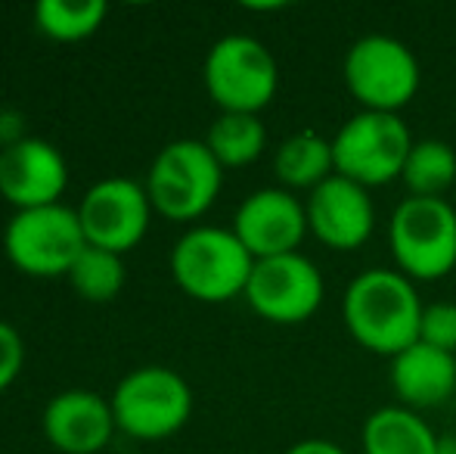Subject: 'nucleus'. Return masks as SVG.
Listing matches in <instances>:
<instances>
[{
  "mask_svg": "<svg viewBox=\"0 0 456 454\" xmlns=\"http://www.w3.org/2000/svg\"><path fill=\"white\" fill-rule=\"evenodd\" d=\"M426 302L397 268H366L342 296V321L361 349L395 358L419 340Z\"/></svg>",
  "mask_w": 456,
  "mask_h": 454,
  "instance_id": "nucleus-1",
  "label": "nucleus"
},
{
  "mask_svg": "<svg viewBox=\"0 0 456 454\" xmlns=\"http://www.w3.org/2000/svg\"><path fill=\"white\" fill-rule=\"evenodd\" d=\"M255 259L230 227H190L171 249L177 286L199 302H230L246 296Z\"/></svg>",
  "mask_w": 456,
  "mask_h": 454,
  "instance_id": "nucleus-2",
  "label": "nucleus"
},
{
  "mask_svg": "<svg viewBox=\"0 0 456 454\" xmlns=\"http://www.w3.org/2000/svg\"><path fill=\"white\" fill-rule=\"evenodd\" d=\"M388 249L403 277L441 280L456 268V209L444 196H407L388 221Z\"/></svg>",
  "mask_w": 456,
  "mask_h": 454,
  "instance_id": "nucleus-3",
  "label": "nucleus"
},
{
  "mask_svg": "<svg viewBox=\"0 0 456 454\" xmlns=\"http://www.w3.org/2000/svg\"><path fill=\"white\" fill-rule=\"evenodd\" d=\"M342 78L366 112L401 115L422 85V69L410 44L391 35H363L348 47Z\"/></svg>",
  "mask_w": 456,
  "mask_h": 454,
  "instance_id": "nucleus-4",
  "label": "nucleus"
},
{
  "mask_svg": "<svg viewBox=\"0 0 456 454\" xmlns=\"http://www.w3.org/2000/svg\"><path fill=\"white\" fill-rule=\"evenodd\" d=\"M143 187L152 212L171 221H196L215 206L224 187V169L205 140H171L152 159Z\"/></svg>",
  "mask_w": 456,
  "mask_h": 454,
  "instance_id": "nucleus-5",
  "label": "nucleus"
},
{
  "mask_svg": "<svg viewBox=\"0 0 456 454\" xmlns=\"http://www.w3.org/2000/svg\"><path fill=\"white\" fill-rule=\"evenodd\" d=\"M413 144V134L401 115L361 110L332 134L336 175L366 190L401 181Z\"/></svg>",
  "mask_w": 456,
  "mask_h": 454,
  "instance_id": "nucleus-6",
  "label": "nucleus"
},
{
  "mask_svg": "<svg viewBox=\"0 0 456 454\" xmlns=\"http://www.w3.org/2000/svg\"><path fill=\"white\" fill-rule=\"evenodd\" d=\"M208 97L221 112L261 115L280 87V66L267 44L252 35H224L211 44L202 66Z\"/></svg>",
  "mask_w": 456,
  "mask_h": 454,
  "instance_id": "nucleus-7",
  "label": "nucleus"
},
{
  "mask_svg": "<svg viewBox=\"0 0 456 454\" xmlns=\"http://www.w3.org/2000/svg\"><path fill=\"white\" fill-rule=\"evenodd\" d=\"M115 426L143 442L181 433L192 414V389L177 370L150 364L137 367L112 392Z\"/></svg>",
  "mask_w": 456,
  "mask_h": 454,
  "instance_id": "nucleus-8",
  "label": "nucleus"
},
{
  "mask_svg": "<svg viewBox=\"0 0 456 454\" xmlns=\"http://www.w3.org/2000/svg\"><path fill=\"white\" fill-rule=\"evenodd\" d=\"M85 249L87 236L78 209L62 202L16 212L4 230L6 259L28 277H69Z\"/></svg>",
  "mask_w": 456,
  "mask_h": 454,
  "instance_id": "nucleus-9",
  "label": "nucleus"
},
{
  "mask_svg": "<svg viewBox=\"0 0 456 454\" xmlns=\"http://www.w3.org/2000/svg\"><path fill=\"white\" fill-rule=\"evenodd\" d=\"M326 284L320 268L305 252L276 255L255 261L246 286V302L271 324H305L323 305Z\"/></svg>",
  "mask_w": 456,
  "mask_h": 454,
  "instance_id": "nucleus-10",
  "label": "nucleus"
},
{
  "mask_svg": "<svg viewBox=\"0 0 456 454\" xmlns=\"http://www.w3.org/2000/svg\"><path fill=\"white\" fill-rule=\"evenodd\" d=\"M87 246L125 255L150 230L152 202L146 187L131 177H102L85 194L78 206Z\"/></svg>",
  "mask_w": 456,
  "mask_h": 454,
  "instance_id": "nucleus-11",
  "label": "nucleus"
},
{
  "mask_svg": "<svg viewBox=\"0 0 456 454\" xmlns=\"http://www.w3.org/2000/svg\"><path fill=\"white\" fill-rule=\"evenodd\" d=\"M233 230L255 261L298 252L307 227L305 202L282 187H265L248 194L233 215Z\"/></svg>",
  "mask_w": 456,
  "mask_h": 454,
  "instance_id": "nucleus-12",
  "label": "nucleus"
},
{
  "mask_svg": "<svg viewBox=\"0 0 456 454\" xmlns=\"http://www.w3.org/2000/svg\"><path fill=\"white\" fill-rule=\"evenodd\" d=\"M69 187L66 156L50 140L22 137L0 150V196L16 212L56 206Z\"/></svg>",
  "mask_w": 456,
  "mask_h": 454,
  "instance_id": "nucleus-13",
  "label": "nucleus"
},
{
  "mask_svg": "<svg viewBox=\"0 0 456 454\" xmlns=\"http://www.w3.org/2000/svg\"><path fill=\"white\" fill-rule=\"evenodd\" d=\"M305 212L311 234L336 252H354L376 230V206L370 190L342 175H332L311 190Z\"/></svg>",
  "mask_w": 456,
  "mask_h": 454,
  "instance_id": "nucleus-14",
  "label": "nucleus"
},
{
  "mask_svg": "<svg viewBox=\"0 0 456 454\" xmlns=\"http://www.w3.org/2000/svg\"><path fill=\"white\" fill-rule=\"evenodd\" d=\"M44 436L62 454H96L109 445L115 426L112 401L91 389H66L44 408Z\"/></svg>",
  "mask_w": 456,
  "mask_h": 454,
  "instance_id": "nucleus-15",
  "label": "nucleus"
},
{
  "mask_svg": "<svg viewBox=\"0 0 456 454\" xmlns=\"http://www.w3.org/2000/svg\"><path fill=\"white\" fill-rule=\"evenodd\" d=\"M391 389L397 405L410 411H432L453 399L456 392V355L416 340L410 349L391 358Z\"/></svg>",
  "mask_w": 456,
  "mask_h": 454,
  "instance_id": "nucleus-16",
  "label": "nucleus"
},
{
  "mask_svg": "<svg viewBox=\"0 0 456 454\" xmlns=\"http://www.w3.org/2000/svg\"><path fill=\"white\" fill-rule=\"evenodd\" d=\"M363 454H444V442L419 411L385 405L363 420Z\"/></svg>",
  "mask_w": 456,
  "mask_h": 454,
  "instance_id": "nucleus-17",
  "label": "nucleus"
},
{
  "mask_svg": "<svg viewBox=\"0 0 456 454\" xmlns=\"http://www.w3.org/2000/svg\"><path fill=\"white\" fill-rule=\"evenodd\" d=\"M273 175L282 190H317L336 175L332 159V137L320 131H298L286 137L273 153Z\"/></svg>",
  "mask_w": 456,
  "mask_h": 454,
  "instance_id": "nucleus-18",
  "label": "nucleus"
},
{
  "mask_svg": "<svg viewBox=\"0 0 456 454\" xmlns=\"http://www.w3.org/2000/svg\"><path fill=\"white\" fill-rule=\"evenodd\" d=\"M205 146L221 162V169H246L267 150V128L261 115L221 112L205 134Z\"/></svg>",
  "mask_w": 456,
  "mask_h": 454,
  "instance_id": "nucleus-19",
  "label": "nucleus"
},
{
  "mask_svg": "<svg viewBox=\"0 0 456 454\" xmlns=\"http://www.w3.org/2000/svg\"><path fill=\"white\" fill-rule=\"evenodd\" d=\"M401 181L410 196H444L456 184V150L438 137L416 140Z\"/></svg>",
  "mask_w": 456,
  "mask_h": 454,
  "instance_id": "nucleus-20",
  "label": "nucleus"
},
{
  "mask_svg": "<svg viewBox=\"0 0 456 454\" xmlns=\"http://www.w3.org/2000/svg\"><path fill=\"white\" fill-rule=\"evenodd\" d=\"M109 6L102 0H87V4H66V0H41L35 6V29L44 37L60 44L85 41L100 31L106 22Z\"/></svg>",
  "mask_w": 456,
  "mask_h": 454,
  "instance_id": "nucleus-21",
  "label": "nucleus"
},
{
  "mask_svg": "<svg viewBox=\"0 0 456 454\" xmlns=\"http://www.w3.org/2000/svg\"><path fill=\"white\" fill-rule=\"evenodd\" d=\"M69 280H72L75 293L87 302H112L115 296L125 286V261L121 255L109 252V249H96L87 246L81 252V259L75 261V268L69 271Z\"/></svg>",
  "mask_w": 456,
  "mask_h": 454,
  "instance_id": "nucleus-22",
  "label": "nucleus"
},
{
  "mask_svg": "<svg viewBox=\"0 0 456 454\" xmlns=\"http://www.w3.org/2000/svg\"><path fill=\"white\" fill-rule=\"evenodd\" d=\"M419 343L456 355V302H432L422 309Z\"/></svg>",
  "mask_w": 456,
  "mask_h": 454,
  "instance_id": "nucleus-23",
  "label": "nucleus"
},
{
  "mask_svg": "<svg viewBox=\"0 0 456 454\" xmlns=\"http://www.w3.org/2000/svg\"><path fill=\"white\" fill-rule=\"evenodd\" d=\"M25 364V343L19 336V330L12 324L0 321V392L16 383V376L22 374Z\"/></svg>",
  "mask_w": 456,
  "mask_h": 454,
  "instance_id": "nucleus-24",
  "label": "nucleus"
},
{
  "mask_svg": "<svg viewBox=\"0 0 456 454\" xmlns=\"http://www.w3.org/2000/svg\"><path fill=\"white\" fill-rule=\"evenodd\" d=\"M286 454H348L338 442H330V439H301V442L289 445Z\"/></svg>",
  "mask_w": 456,
  "mask_h": 454,
  "instance_id": "nucleus-25",
  "label": "nucleus"
},
{
  "mask_svg": "<svg viewBox=\"0 0 456 454\" xmlns=\"http://www.w3.org/2000/svg\"><path fill=\"white\" fill-rule=\"evenodd\" d=\"M444 454H447V451H444Z\"/></svg>",
  "mask_w": 456,
  "mask_h": 454,
  "instance_id": "nucleus-26",
  "label": "nucleus"
}]
</instances>
